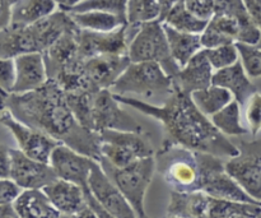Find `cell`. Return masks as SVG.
Returning <instances> with one entry per match:
<instances>
[{
    "label": "cell",
    "instance_id": "484cf974",
    "mask_svg": "<svg viewBox=\"0 0 261 218\" xmlns=\"http://www.w3.org/2000/svg\"><path fill=\"white\" fill-rule=\"evenodd\" d=\"M13 207L19 218H59L61 214L42 189L24 190Z\"/></svg>",
    "mask_w": 261,
    "mask_h": 218
},
{
    "label": "cell",
    "instance_id": "4dcf8cb0",
    "mask_svg": "<svg viewBox=\"0 0 261 218\" xmlns=\"http://www.w3.org/2000/svg\"><path fill=\"white\" fill-rule=\"evenodd\" d=\"M208 22L209 19H203V18L194 14L186 7L185 2H180L173 7V9L171 10L163 23L171 26L175 30L181 31V32L201 35L208 26Z\"/></svg>",
    "mask_w": 261,
    "mask_h": 218
},
{
    "label": "cell",
    "instance_id": "8992f818",
    "mask_svg": "<svg viewBox=\"0 0 261 218\" xmlns=\"http://www.w3.org/2000/svg\"><path fill=\"white\" fill-rule=\"evenodd\" d=\"M129 55L132 63L154 61L158 63L173 79L180 71V66L171 54L163 23L160 20L139 26L137 33L129 43Z\"/></svg>",
    "mask_w": 261,
    "mask_h": 218
},
{
    "label": "cell",
    "instance_id": "cb8c5ba5",
    "mask_svg": "<svg viewBox=\"0 0 261 218\" xmlns=\"http://www.w3.org/2000/svg\"><path fill=\"white\" fill-rule=\"evenodd\" d=\"M201 43L204 49H214L218 46L240 42L241 26L234 18L227 15L213 14L208 26L201 33Z\"/></svg>",
    "mask_w": 261,
    "mask_h": 218
},
{
    "label": "cell",
    "instance_id": "f907efd6",
    "mask_svg": "<svg viewBox=\"0 0 261 218\" xmlns=\"http://www.w3.org/2000/svg\"><path fill=\"white\" fill-rule=\"evenodd\" d=\"M82 0H65V3H64L63 5H60V9H65V8H69V7H73V5L78 4V3H81Z\"/></svg>",
    "mask_w": 261,
    "mask_h": 218
},
{
    "label": "cell",
    "instance_id": "3957f363",
    "mask_svg": "<svg viewBox=\"0 0 261 218\" xmlns=\"http://www.w3.org/2000/svg\"><path fill=\"white\" fill-rule=\"evenodd\" d=\"M78 27L70 13L60 9L30 26H8L0 30L2 59L47 51L64 33Z\"/></svg>",
    "mask_w": 261,
    "mask_h": 218
},
{
    "label": "cell",
    "instance_id": "e575fe53",
    "mask_svg": "<svg viewBox=\"0 0 261 218\" xmlns=\"http://www.w3.org/2000/svg\"><path fill=\"white\" fill-rule=\"evenodd\" d=\"M68 104L73 111L74 116L84 128L93 130V119H92V111H93V99L96 92L81 91L65 93ZM94 132V130H93Z\"/></svg>",
    "mask_w": 261,
    "mask_h": 218
},
{
    "label": "cell",
    "instance_id": "5b68a950",
    "mask_svg": "<svg viewBox=\"0 0 261 218\" xmlns=\"http://www.w3.org/2000/svg\"><path fill=\"white\" fill-rule=\"evenodd\" d=\"M106 175L129 201L139 218H147L144 208L145 194L153 180L157 161L153 157L142 158L125 167H115L109 161H99Z\"/></svg>",
    "mask_w": 261,
    "mask_h": 218
},
{
    "label": "cell",
    "instance_id": "db71d44e",
    "mask_svg": "<svg viewBox=\"0 0 261 218\" xmlns=\"http://www.w3.org/2000/svg\"><path fill=\"white\" fill-rule=\"evenodd\" d=\"M56 2L59 3V5H63L64 3H65V0H56Z\"/></svg>",
    "mask_w": 261,
    "mask_h": 218
},
{
    "label": "cell",
    "instance_id": "7a4b0ae2",
    "mask_svg": "<svg viewBox=\"0 0 261 218\" xmlns=\"http://www.w3.org/2000/svg\"><path fill=\"white\" fill-rule=\"evenodd\" d=\"M115 97L120 104L129 105L137 111L158 120L165 129L163 144L178 146L194 152L209 153L222 158H231L240 153V148L219 132L212 120L199 110L191 94L177 86L161 106L135 97L120 94H115Z\"/></svg>",
    "mask_w": 261,
    "mask_h": 218
},
{
    "label": "cell",
    "instance_id": "f5cc1de1",
    "mask_svg": "<svg viewBox=\"0 0 261 218\" xmlns=\"http://www.w3.org/2000/svg\"><path fill=\"white\" fill-rule=\"evenodd\" d=\"M59 218H75V216H69V214H60Z\"/></svg>",
    "mask_w": 261,
    "mask_h": 218
},
{
    "label": "cell",
    "instance_id": "f546056e",
    "mask_svg": "<svg viewBox=\"0 0 261 218\" xmlns=\"http://www.w3.org/2000/svg\"><path fill=\"white\" fill-rule=\"evenodd\" d=\"M191 97L199 110L208 117H212L214 114L221 111L234 100L228 89L216 84H212L211 87L201 91L194 92Z\"/></svg>",
    "mask_w": 261,
    "mask_h": 218
},
{
    "label": "cell",
    "instance_id": "83f0119b",
    "mask_svg": "<svg viewBox=\"0 0 261 218\" xmlns=\"http://www.w3.org/2000/svg\"><path fill=\"white\" fill-rule=\"evenodd\" d=\"M56 0H20L14 8L9 26H30L56 12Z\"/></svg>",
    "mask_w": 261,
    "mask_h": 218
},
{
    "label": "cell",
    "instance_id": "30bf717a",
    "mask_svg": "<svg viewBox=\"0 0 261 218\" xmlns=\"http://www.w3.org/2000/svg\"><path fill=\"white\" fill-rule=\"evenodd\" d=\"M240 153L226 161V171L261 203V139L240 142Z\"/></svg>",
    "mask_w": 261,
    "mask_h": 218
},
{
    "label": "cell",
    "instance_id": "9c48e42d",
    "mask_svg": "<svg viewBox=\"0 0 261 218\" xmlns=\"http://www.w3.org/2000/svg\"><path fill=\"white\" fill-rule=\"evenodd\" d=\"M157 165L172 190H200V173L194 151L178 146L163 144L157 156Z\"/></svg>",
    "mask_w": 261,
    "mask_h": 218
},
{
    "label": "cell",
    "instance_id": "bcb514c9",
    "mask_svg": "<svg viewBox=\"0 0 261 218\" xmlns=\"http://www.w3.org/2000/svg\"><path fill=\"white\" fill-rule=\"evenodd\" d=\"M252 20L261 30V0H244Z\"/></svg>",
    "mask_w": 261,
    "mask_h": 218
},
{
    "label": "cell",
    "instance_id": "1f68e13d",
    "mask_svg": "<svg viewBox=\"0 0 261 218\" xmlns=\"http://www.w3.org/2000/svg\"><path fill=\"white\" fill-rule=\"evenodd\" d=\"M211 120L217 129L223 133L226 137H241L249 132V129L242 125L241 105L236 100L229 102L224 109L214 114Z\"/></svg>",
    "mask_w": 261,
    "mask_h": 218
},
{
    "label": "cell",
    "instance_id": "2e32d148",
    "mask_svg": "<svg viewBox=\"0 0 261 218\" xmlns=\"http://www.w3.org/2000/svg\"><path fill=\"white\" fill-rule=\"evenodd\" d=\"M9 152L12 157L9 179L14 180L24 190L43 189L58 179V175L50 163L33 160L20 150L9 148Z\"/></svg>",
    "mask_w": 261,
    "mask_h": 218
},
{
    "label": "cell",
    "instance_id": "52a82bcc",
    "mask_svg": "<svg viewBox=\"0 0 261 218\" xmlns=\"http://www.w3.org/2000/svg\"><path fill=\"white\" fill-rule=\"evenodd\" d=\"M196 153L200 183L199 189L208 196L218 199L233 202L260 204L256 199L247 194V191L226 171V161L209 153Z\"/></svg>",
    "mask_w": 261,
    "mask_h": 218
},
{
    "label": "cell",
    "instance_id": "9a60e30c",
    "mask_svg": "<svg viewBox=\"0 0 261 218\" xmlns=\"http://www.w3.org/2000/svg\"><path fill=\"white\" fill-rule=\"evenodd\" d=\"M89 190L102 207L116 218H139L124 194L106 175L98 161L94 162L89 178Z\"/></svg>",
    "mask_w": 261,
    "mask_h": 218
},
{
    "label": "cell",
    "instance_id": "f35d334b",
    "mask_svg": "<svg viewBox=\"0 0 261 218\" xmlns=\"http://www.w3.org/2000/svg\"><path fill=\"white\" fill-rule=\"evenodd\" d=\"M249 132L252 135H257L261 132V93L252 94L244 106Z\"/></svg>",
    "mask_w": 261,
    "mask_h": 218
},
{
    "label": "cell",
    "instance_id": "f1b7e54d",
    "mask_svg": "<svg viewBox=\"0 0 261 218\" xmlns=\"http://www.w3.org/2000/svg\"><path fill=\"white\" fill-rule=\"evenodd\" d=\"M71 18L76 23L79 28L96 32H110L115 31L122 26L127 25V20L122 19L116 14L105 12H83V13H70Z\"/></svg>",
    "mask_w": 261,
    "mask_h": 218
},
{
    "label": "cell",
    "instance_id": "74e56055",
    "mask_svg": "<svg viewBox=\"0 0 261 218\" xmlns=\"http://www.w3.org/2000/svg\"><path fill=\"white\" fill-rule=\"evenodd\" d=\"M205 51L214 70L231 66L240 60V51L236 43L218 46L214 49H205Z\"/></svg>",
    "mask_w": 261,
    "mask_h": 218
},
{
    "label": "cell",
    "instance_id": "e0dca14e",
    "mask_svg": "<svg viewBox=\"0 0 261 218\" xmlns=\"http://www.w3.org/2000/svg\"><path fill=\"white\" fill-rule=\"evenodd\" d=\"M130 63L129 55H98L84 59L83 70L93 89H110Z\"/></svg>",
    "mask_w": 261,
    "mask_h": 218
},
{
    "label": "cell",
    "instance_id": "60d3db41",
    "mask_svg": "<svg viewBox=\"0 0 261 218\" xmlns=\"http://www.w3.org/2000/svg\"><path fill=\"white\" fill-rule=\"evenodd\" d=\"M24 191L22 186L18 185L12 179H2L0 180V204H14Z\"/></svg>",
    "mask_w": 261,
    "mask_h": 218
},
{
    "label": "cell",
    "instance_id": "d6a6232c",
    "mask_svg": "<svg viewBox=\"0 0 261 218\" xmlns=\"http://www.w3.org/2000/svg\"><path fill=\"white\" fill-rule=\"evenodd\" d=\"M234 214H254V216L261 217V206L211 197L209 218H228Z\"/></svg>",
    "mask_w": 261,
    "mask_h": 218
},
{
    "label": "cell",
    "instance_id": "d590c367",
    "mask_svg": "<svg viewBox=\"0 0 261 218\" xmlns=\"http://www.w3.org/2000/svg\"><path fill=\"white\" fill-rule=\"evenodd\" d=\"M68 13H83V12H105L116 14L122 19L127 20V0H82L73 7L65 8Z\"/></svg>",
    "mask_w": 261,
    "mask_h": 218
},
{
    "label": "cell",
    "instance_id": "4fadbf2b",
    "mask_svg": "<svg viewBox=\"0 0 261 218\" xmlns=\"http://www.w3.org/2000/svg\"><path fill=\"white\" fill-rule=\"evenodd\" d=\"M76 36L82 59L98 55H127L129 53L127 25L110 32H96L79 28Z\"/></svg>",
    "mask_w": 261,
    "mask_h": 218
},
{
    "label": "cell",
    "instance_id": "7dc6e473",
    "mask_svg": "<svg viewBox=\"0 0 261 218\" xmlns=\"http://www.w3.org/2000/svg\"><path fill=\"white\" fill-rule=\"evenodd\" d=\"M180 2H182V0H158V3H160V8H161V17H160L161 22L162 23L165 22L167 15L170 14L171 10L173 9V7Z\"/></svg>",
    "mask_w": 261,
    "mask_h": 218
},
{
    "label": "cell",
    "instance_id": "ac0fdd59",
    "mask_svg": "<svg viewBox=\"0 0 261 218\" xmlns=\"http://www.w3.org/2000/svg\"><path fill=\"white\" fill-rule=\"evenodd\" d=\"M78 31L79 27H76L75 30L64 33L47 51L43 53L48 79L56 78L60 71L73 68L84 60L79 53L78 36H76Z\"/></svg>",
    "mask_w": 261,
    "mask_h": 218
},
{
    "label": "cell",
    "instance_id": "7c38bea8",
    "mask_svg": "<svg viewBox=\"0 0 261 218\" xmlns=\"http://www.w3.org/2000/svg\"><path fill=\"white\" fill-rule=\"evenodd\" d=\"M120 102L111 89H99L93 99V130H124V132H144L142 125L120 107Z\"/></svg>",
    "mask_w": 261,
    "mask_h": 218
},
{
    "label": "cell",
    "instance_id": "4316f807",
    "mask_svg": "<svg viewBox=\"0 0 261 218\" xmlns=\"http://www.w3.org/2000/svg\"><path fill=\"white\" fill-rule=\"evenodd\" d=\"M163 27H165L172 58L175 59L180 69L184 68L199 51L204 49L200 35L181 32L166 23H163Z\"/></svg>",
    "mask_w": 261,
    "mask_h": 218
},
{
    "label": "cell",
    "instance_id": "8fae6325",
    "mask_svg": "<svg viewBox=\"0 0 261 218\" xmlns=\"http://www.w3.org/2000/svg\"><path fill=\"white\" fill-rule=\"evenodd\" d=\"M2 124L12 133L13 138L17 142L18 150L33 160L50 163L54 150L60 144L58 140L41 130L17 120L5 109H2Z\"/></svg>",
    "mask_w": 261,
    "mask_h": 218
},
{
    "label": "cell",
    "instance_id": "ee69618b",
    "mask_svg": "<svg viewBox=\"0 0 261 218\" xmlns=\"http://www.w3.org/2000/svg\"><path fill=\"white\" fill-rule=\"evenodd\" d=\"M84 193H86L87 204H88V206L91 207L94 212H96V214L99 218H116L114 214L110 213L106 208H103V207H102V204L99 203L96 198H94V196L92 194V191L89 190V188L84 189Z\"/></svg>",
    "mask_w": 261,
    "mask_h": 218
},
{
    "label": "cell",
    "instance_id": "44dd1931",
    "mask_svg": "<svg viewBox=\"0 0 261 218\" xmlns=\"http://www.w3.org/2000/svg\"><path fill=\"white\" fill-rule=\"evenodd\" d=\"M42 190L61 214L76 216L88 206L84 189L70 181L58 178Z\"/></svg>",
    "mask_w": 261,
    "mask_h": 218
},
{
    "label": "cell",
    "instance_id": "816d5d0a",
    "mask_svg": "<svg viewBox=\"0 0 261 218\" xmlns=\"http://www.w3.org/2000/svg\"><path fill=\"white\" fill-rule=\"evenodd\" d=\"M228 218H261V217L254 216V214H234V216H231Z\"/></svg>",
    "mask_w": 261,
    "mask_h": 218
},
{
    "label": "cell",
    "instance_id": "5bb4252c",
    "mask_svg": "<svg viewBox=\"0 0 261 218\" xmlns=\"http://www.w3.org/2000/svg\"><path fill=\"white\" fill-rule=\"evenodd\" d=\"M96 160L76 152L65 144H59L54 150L50 165L59 179L76 184L83 189L89 188V178Z\"/></svg>",
    "mask_w": 261,
    "mask_h": 218
},
{
    "label": "cell",
    "instance_id": "7bdbcfd3",
    "mask_svg": "<svg viewBox=\"0 0 261 218\" xmlns=\"http://www.w3.org/2000/svg\"><path fill=\"white\" fill-rule=\"evenodd\" d=\"M19 2L20 0H0V30L10 25L14 8Z\"/></svg>",
    "mask_w": 261,
    "mask_h": 218
},
{
    "label": "cell",
    "instance_id": "681fc988",
    "mask_svg": "<svg viewBox=\"0 0 261 218\" xmlns=\"http://www.w3.org/2000/svg\"><path fill=\"white\" fill-rule=\"evenodd\" d=\"M75 218H99V217L97 216L96 212H94L91 207L87 206L86 208H83L78 214H76Z\"/></svg>",
    "mask_w": 261,
    "mask_h": 218
},
{
    "label": "cell",
    "instance_id": "277c9868",
    "mask_svg": "<svg viewBox=\"0 0 261 218\" xmlns=\"http://www.w3.org/2000/svg\"><path fill=\"white\" fill-rule=\"evenodd\" d=\"M175 79L166 73L165 69L154 61L130 63L111 87V92L120 96L135 97L149 102L162 100V104L175 91Z\"/></svg>",
    "mask_w": 261,
    "mask_h": 218
},
{
    "label": "cell",
    "instance_id": "8d00e7d4",
    "mask_svg": "<svg viewBox=\"0 0 261 218\" xmlns=\"http://www.w3.org/2000/svg\"><path fill=\"white\" fill-rule=\"evenodd\" d=\"M241 59L246 73L251 79L261 78V40L255 45L237 42Z\"/></svg>",
    "mask_w": 261,
    "mask_h": 218
},
{
    "label": "cell",
    "instance_id": "7402d4cb",
    "mask_svg": "<svg viewBox=\"0 0 261 218\" xmlns=\"http://www.w3.org/2000/svg\"><path fill=\"white\" fill-rule=\"evenodd\" d=\"M213 84L228 89L241 106H245L250 97L257 92L256 86L245 70L241 59L233 65L214 71Z\"/></svg>",
    "mask_w": 261,
    "mask_h": 218
},
{
    "label": "cell",
    "instance_id": "c3c4849f",
    "mask_svg": "<svg viewBox=\"0 0 261 218\" xmlns=\"http://www.w3.org/2000/svg\"><path fill=\"white\" fill-rule=\"evenodd\" d=\"M0 218H19L13 204H0Z\"/></svg>",
    "mask_w": 261,
    "mask_h": 218
},
{
    "label": "cell",
    "instance_id": "603a6c76",
    "mask_svg": "<svg viewBox=\"0 0 261 218\" xmlns=\"http://www.w3.org/2000/svg\"><path fill=\"white\" fill-rule=\"evenodd\" d=\"M211 196L203 190L171 191L168 216L178 218H209Z\"/></svg>",
    "mask_w": 261,
    "mask_h": 218
},
{
    "label": "cell",
    "instance_id": "836d02e7",
    "mask_svg": "<svg viewBox=\"0 0 261 218\" xmlns=\"http://www.w3.org/2000/svg\"><path fill=\"white\" fill-rule=\"evenodd\" d=\"M160 17L158 0H127V25L139 27L144 23L160 20Z\"/></svg>",
    "mask_w": 261,
    "mask_h": 218
},
{
    "label": "cell",
    "instance_id": "ab89813d",
    "mask_svg": "<svg viewBox=\"0 0 261 218\" xmlns=\"http://www.w3.org/2000/svg\"><path fill=\"white\" fill-rule=\"evenodd\" d=\"M17 81V68L13 58L0 60V87L4 93H12Z\"/></svg>",
    "mask_w": 261,
    "mask_h": 218
},
{
    "label": "cell",
    "instance_id": "ba28073f",
    "mask_svg": "<svg viewBox=\"0 0 261 218\" xmlns=\"http://www.w3.org/2000/svg\"><path fill=\"white\" fill-rule=\"evenodd\" d=\"M101 155L115 167H125L142 158L153 157L154 148L152 140L144 132L102 130Z\"/></svg>",
    "mask_w": 261,
    "mask_h": 218
},
{
    "label": "cell",
    "instance_id": "6da1fadb",
    "mask_svg": "<svg viewBox=\"0 0 261 218\" xmlns=\"http://www.w3.org/2000/svg\"><path fill=\"white\" fill-rule=\"evenodd\" d=\"M2 109L61 144L98 162L101 161L99 133L87 129L76 120L65 92L53 79H48L41 88L25 93L2 92Z\"/></svg>",
    "mask_w": 261,
    "mask_h": 218
},
{
    "label": "cell",
    "instance_id": "d4e9b609",
    "mask_svg": "<svg viewBox=\"0 0 261 218\" xmlns=\"http://www.w3.org/2000/svg\"><path fill=\"white\" fill-rule=\"evenodd\" d=\"M214 14L232 17L241 26L240 42L255 45L261 40V30L252 20L244 0H216Z\"/></svg>",
    "mask_w": 261,
    "mask_h": 218
},
{
    "label": "cell",
    "instance_id": "9f6ffc18",
    "mask_svg": "<svg viewBox=\"0 0 261 218\" xmlns=\"http://www.w3.org/2000/svg\"><path fill=\"white\" fill-rule=\"evenodd\" d=\"M182 2H184V0H182Z\"/></svg>",
    "mask_w": 261,
    "mask_h": 218
},
{
    "label": "cell",
    "instance_id": "ffe728a7",
    "mask_svg": "<svg viewBox=\"0 0 261 218\" xmlns=\"http://www.w3.org/2000/svg\"><path fill=\"white\" fill-rule=\"evenodd\" d=\"M214 68L209 61L205 49L199 51L175 78V84L186 93L201 91L213 84Z\"/></svg>",
    "mask_w": 261,
    "mask_h": 218
},
{
    "label": "cell",
    "instance_id": "f6af8a7d",
    "mask_svg": "<svg viewBox=\"0 0 261 218\" xmlns=\"http://www.w3.org/2000/svg\"><path fill=\"white\" fill-rule=\"evenodd\" d=\"M10 168H12V157H10L9 148L3 144L0 148V176L2 179L10 178Z\"/></svg>",
    "mask_w": 261,
    "mask_h": 218
},
{
    "label": "cell",
    "instance_id": "b9f144b4",
    "mask_svg": "<svg viewBox=\"0 0 261 218\" xmlns=\"http://www.w3.org/2000/svg\"><path fill=\"white\" fill-rule=\"evenodd\" d=\"M186 7L203 19H211L214 14L216 0H184Z\"/></svg>",
    "mask_w": 261,
    "mask_h": 218
},
{
    "label": "cell",
    "instance_id": "11a10c76",
    "mask_svg": "<svg viewBox=\"0 0 261 218\" xmlns=\"http://www.w3.org/2000/svg\"><path fill=\"white\" fill-rule=\"evenodd\" d=\"M167 218H178V217H173V216H168Z\"/></svg>",
    "mask_w": 261,
    "mask_h": 218
},
{
    "label": "cell",
    "instance_id": "d6986e66",
    "mask_svg": "<svg viewBox=\"0 0 261 218\" xmlns=\"http://www.w3.org/2000/svg\"><path fill=\"white\" fill-rule=\"evenodd\" d=\"M17 81L12 93H25L41 88L48 81L45 58L41 53L22 54L14 58Z\"/></svg>",
    "mask_w": 261,
    "mask_h": 218
}]
</instances>
